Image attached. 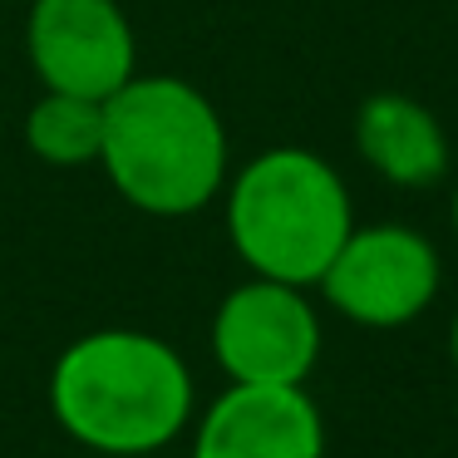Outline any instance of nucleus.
Masks as SVG:
<instances>
[{
	"label": "nucleus",
	"instance_id": "10",
	"mask_svg": "<svg viewBox=\"0 0 458 458\" xmlns=\"http://www.w3.org/2000/svg\"><path fill=\"white\" fill-rule=\"evenodd\" d=\"M448 360H454V369H458V316H454V326H448Z\"/></svg>",
	"mask_w": 458,
	"mask_h": 458
},
{
	"label": "nucleus",
	"instance_id": "9",
	"mask_svg": "<svg viewBox=\"0 0 458 458\" xmlns=\"http://www.w3.org/2000/svg\"><path fill=\"white\" fill-rule=\"evenodd\" d=\"M25 148L45 168H89L104 153V104L45 89L25 114Z\"/></svg>",
	"mask_w": 458,
	"mask_h": 458
},
{
	"label": "nucleus",
	"instance_id": "1",
	"mask_svg": "<svg viewBox=\"0 0 458 458\" xmlns=\"http://www.w3.org/2000/svg\"><path fill=\"white\" fill-rule=\"evenodd\" d=\"M198 389L163 335L89 330L50 365V414L80 448L104 458H148L188 434Z\"/></svg>",
	"mask_w": 458,
	"mask_h": 458
},
{
	"label": "nucleus",
	"instance_id": "6",
	"mask_svg": "<svg viewBox=\"0 0 458 458\" xmlns=\"http://www.w3.org/2000/svg\"><path fill=\"white\" fill-rule=\"evenodd\" d=\"M25 55L45 89L99 104L139 74V40L119 0H35Z\"/></svg>",
	"mask_w": 458,
	"mask_h": 458
},
{
	"label": "nucleus",
	"instance_id": "3",
	"mask_svg": "<svg viewBox=\"0 0 458 458\" xmlns=\"http://www.w3.org/2000/svg\"><path fill=\"white\" fill-rule=\"evenodd\" d=\"M227 237L251 276L316 286L340 242L355 232L350 188L316 148L281 143L237 168L222 188Z\"/></svg>",
	"mask_w": 458,
	"mask_h": 458
},
{
	"label": "nucleus",
	"instance_id": "2",
	"mask_svg": "<svg viewBox=\"0 0 458 458\" xmlns=\"http://www.w3.org/2000/svg\"><path fill=\"white\" fill-rule=\"evenodd\" d=\"M104 178L148 217H192L232 178L227 123L198 84L178 74H133L104 99Z\"/></svg>",
	"mask_w": 458,
	"mask_h": 458
},
{
	"label": "nucleus",
	"instance_id": "8",
	"mask_svg": "<svg viewBox=\"0 0 458 458\" xmlns=\"http://www.w3.org/2000/svg\"><path fill=\"white\" fill-rule=\"evenodd\" d=\"M355 148L389 188H434L448 173V133L409 94H369L355 114Z\"/></svg>",
	"mask_w": 458,
	"mask_h": 458
},
{
	"label": "nucleus",
	"instance_id": "4",
	"mask_svg": "<svg viewBox=\"0 0 458 458\" xmlns=\"http://www.w3.org/2000/svg\"><path fill=\"white\" fill-rule=\"evenodd\" d=\"M438 281H444V261L424 232L404 222H375L340 242L316 291L350 326L404 330L434 306Z\"/></svg>",
	"mask_w": 458,
	"mask_h": 458
},
{
	"label": "nucleus",
	"instance_id": "5",
	"mask_svg": "<svg viewBox=\"0 0 458 458\" xmlns=\"http://www.w3.org/2000/svg\"><path fill=\"white\" fill-rule=\"evenodd\" d=\"M326 330L306 286L251 276L212 310V360L227 385H306Z\"/></svg>",
	"mask_w": 458,
	"mask_h": 458
},
{
	"label": "nucleus",
	"instance_id": "7",
	"mask_svg": "<svg viewBox=\"0 0 458 458\" xmlns=\"http://www.w3.org/2000/svg\"><path fill=\"white\" fill-rule=\"evenodd\" d=\"M192 458H326V419L306 385H227L202 409Z\"/></svg>",
	"mask_w": 458,
	"mask_h": 458
},
{
	"label": "nucleus",
	"instance_id": "11",
	"mask_svg": "<svg viewBox=\"0 0 458 458\" xmlns=\"http://www.w3.org/2000/svg\"><path fill=\"white\" fill-rule=\"evenodd\" d=\"M448 222H454V237H458V182H454V202H448Z\"/></svg>",
	"mask_w": 458,
	"mask_h": 458
}]
</instances>
